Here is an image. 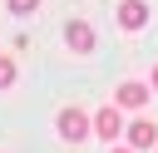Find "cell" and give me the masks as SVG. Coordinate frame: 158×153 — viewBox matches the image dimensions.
<instances>
[{
  "instance_id": "cell-10",
  "label": "cell",
  "mask_w": 158,
  "mask_h": 153,
  "mask_svg": "<svg viewBox=\"0 0 158 153\" xmlns=\"http://www.w3.org/2000/svg\"><path fill=\"white\" fill-rule=\"evenodd\" d=\"M114 153H133V148H114Z\"/></svg>"
},
{
  "instance_id": "cell-7",
  "label": "cell",
  "mask_w": 158,
  "mask_h": 153,
  "mask_svg": "<svg viewBox=\"0 0 158 153\" xmlns=\"http://www.w3.org/2000/svg\"><path fill=\"white\" fill-rule=\"evenodd\" d=\"M10 84H15V59L0 54V89H10Z\"/></svg>"
},
{
  "instance_id": "cell-2",
  "label": "cell",
  "mask_w": 158,
  "mask_h": 153,
  "mask_svg": "<svg viewBox=\"0 0 158 153\" xmlns=\"http://www.w3.org/2000/svg\"><path fill=\"white\" fill-rule=\"evenodd\" d=\"M148 94H153L148 84H138V79H123V84L114 89V104H118V109H143V104H148Z\"/></svg>"
},
{
  "instance_id": "cell-1",
  "label": "cell",
  "mask_w": 158,
  "mask_h": 153,
  "mask_svg": "<svg viewBox=\"0 0 158 153\" xmlns=\"http://www.w3.org/2000/svg\"><path fill=\"white\" fill-rule=\"evenodd\" d=\"M89 128H94V118H89L84 109H64V114H59V138H64V143H84Z\"/></svg>"
},
{
  "instance_id": "cell-3",
  "label": "cell",
  "mask_w": 158,
  "mask_h": 153,
  "mask_svg": "<svg viewBox=\"0 0 158 153\" xmlns=\"http://www.w3.org/2000/svg\"><path fill=\"white\" fill-rule=\"evenodd\" d=\"M64 44H69L74 54H94V30H89L84 20H69V25H64Z\"/></svg>"
},
{
  "instance_id": "cell-4",
  "label": "cell",
  "mask_w": 158,
  "mask_h": 153,
  "mask_svg": "<svg viewBox=\"0 0 158 153\" xmlns=\"http://www.w3.org/2000/svg\"><path fill=\"white\" fill-rule=\"evenodd\" d=\"M148 25V5L143 0H123L118 5V30H143Z\"/></svg>"
},
{
  "instance_id": "cell-6",
  "label": "cell",
  "mask_w": 158,
  "mask_h": 153,
  "mask_svg": "<svg viewBox=\"0 0 158 153\" xmlns=\"http://www.w3.org/2000/svg\"><path fill=\"white\" fill-rule=\"evenodd\" d=\"M153 143H158V128H153L148 118L128 123V148H153Z\"/></svg>"
},
{
  "instance_id": "cell-9",
  "label": "cell",
  "mask_w": 158,
  "mask_h": 153,
  "mask_svg": "<svg viewBox=\"0 0 158 153\" xmlns=\"http://www.w3.org/2000/svg\"><path fill=\"white\" fill-rule=\"evenodd\" d=\"M153 89H158V64H153Z\"/></svg>"
},
{
  "instance_id": "cell-5",
  "label": "cell",
  "mask_w": 158,
  "mask_h": 153,
  "mask_svg": "<svg viewBox=\"0 0 158 153\" xmlns=\"http://www.w3.org/2000/svg\"><path fill=\"white\" fill-rule=\"evenodd\" d=\"M94 133H99V138H118V133H123L118 109H99V114H94Z\"/></svg>"
},
{
  "instance_id": "cell-8",
  "label": "cell",
  "mask_w": 158,
  "mask_h": 153,
  "mask_svg": "<svg viewBox=\"0 0 158 153\" xmlns=\"http://www.w3.org/2000/svg\"><path fill=\"white\" fill-rule=\"evenodd\" d=\"M5 5H10V15H30V10L40 5V0H5Z\"/></svg>"
}]
</instances>
